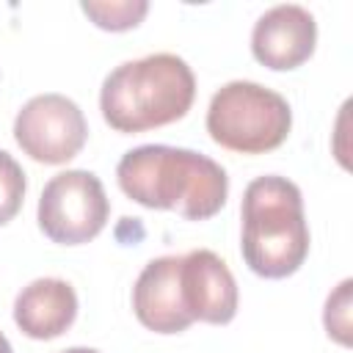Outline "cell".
Listing matches in <instances>:
<instances>
[{
  "instance_id": "cell-1",
  "label": "cell",
  "mask_w": 353,
  "mask_h": 353,
  "mask_svg": "<svg viewBox=\"0 0 353 353\" xmlns=\"http://www.w3.org/2000/svg\"><path fill=\"white\" fill-rule=\"evenodd\" d=\"M119 188L149 210H174L188 221L221 212L229 196L226 171L207 154L165 143L130 149L116 165Z\"/></svg>"
},
{
  "instance_id": "cell-2",
  "label": "cell",
  "mask_w": 353,
  "mask_h": 353,
  "mask_svg": "<svg viewBox=\"0 0 353 353\" xmlns=\"http://www.w3.org/2000/svg\"><path fill=\"white\" fill-rule=\"evenodd\" d=\"M196 97V77L185 58L154 52L119 63L102 83V119L116 132H146L179 121Z\"/></svg>"
},
{
  "instance_id": "cell-3",
  "label": "cell",
  "mask_w": 353,
  "mask_h": 353,
  "mask_svg": "<svg viewBox=\"0 0 353 353\" xmlns=\"http://www.w3.org/2000/svg\"><path fill=\"white\" fill-rule=\"evenodd\" d=\"M245 265L262 279L292 276L309 254V226L303 196L287 176H256L243 193V240Z\"/></svg>"
},
{
  "instance_id": "cell-4",
  "label": "cell",
  "mask_w": 353,
  "mask_h": 353,
  "mask_svg": "<svg viewBox=\"0 0 353 353\" xmlns=\"http://www.w3.org/2000/svg\"><path fill=\"white\" fill-rule=\"evenodd\" d=\"M292 127L290 102L259 83L232 80L221 85L207 108L210 138L240 154H265L279 149Z\"/></svg>"
},
{
  "instance_id": "cell-5",
  "label": "cell",
  "mask_w": 353,
  "mask_h": 353,
  "mask_svg": "<svg viewBox=\"0 0 353 353\" xmlns=\"http://www.w3.org/2000/svg\"><path fill=\"white\" fill-rule=\"evenodd\" d=\"M110 215V201L97 174L72 168L55 174L39 199V226L58 245L94 240Z\"/></svg>"
},
{
  "instance_id": "cell-6",
  "label": "cell",
  "mask_w": 353,
  "mask_h": 353,
  "mask_svg": "<svg viewBox=\"0 0 353 353\" xmlns=\"http://www.w3.org/2000/svg\"><path fill=\"white\" fill-rule=\"evenodd\" d=\"M14 138L36 163L61 165L77 157L85 146L88 121L74 99L63 94H39L17 113Z\"/></svg>"
},
{
  "instance_id": "cell-7",
  "label": "cell",
  "mask_w": 353,
  "mask_h": 353,
  "mask_svg": "<svg viewBox=\"0 0 353 353\" xmlns=\"http://www.w3.org/2000/svg\"><path fill=\"white\" fill-rule=\"evenodd\" d=\"M317 44V22L309 8L295 3H281L268 8L251 33V52L254 58L273 69L287 72L306 63Z\"/></svg>"
},
{
  "instance_id": "cell-8",
  "label": "cell",
  "mask_w": 353,
  "mask_h": 353,
  "mask_svg": "<svg viewBox=\"0 0 353 353\" xmlns=\"http://www.w3.org/2000/svg\"><path fill=\"white\" fill-rule=\"evenodd\" d=\"M179 284L185 309L193 320L223 325L237 314V281L229 265L207 248H196L182 256Z\"/></svg>"
},
{
  "instance_id": "cell-9",
  "label": "cell",
  "mask_w": 353,
  "mask_h": 353,
  "mask_svg": "<svg viewBox=\"0 0 353 353\" xmlns=\"http://www.w3.org/2000/svg\"><path fill=\"white\" fill-rule=\"evenodd\" d=\"M182 256H157L152 259L132 287V309L141 325L154 334H179L193 317L185 309L182 284H179Z\"/></svg>"
},
{
  "instance_id": "cell-10",
  "label": "cell",
  "mask_w": 353,
  "mask_h": 353,
  "mask_svg": "<svg viewBox=\"0 0 353 353\" xmlns=\"http://www.w3.org/2000/svg\"><path fill=\"white\" fill-rule=\"evenodd\" d=\"M77 317V292L63 279H36L14 301V323L30 339H55Z\"/></svg>"
},
{
  "instance_id": "cell-11",
  "label": "cell",
  "mask_w": 353,
  "mask_h": 353,
  "mask_svg": "<svg viewBox=\"0 0 353 353\" xmlns=\"http://www.w3.org/2000/svg\"><path fill=\"white\" fill-rule=\"evenodd\" d=\"M83 14L102 30H130L141 25L149 11L146 0H83Z\"/></svg>"
},
{
  "instance_id": "cell-12",
  "label": "cell",
  "mask_w": 353,
  "mask_h": 353,
  "mask_svg": "<svg viewBox=\"0 0 353 353\" xmlns=\"http://www.w3.org/2000/svg\"><path fill=\"white\" fill-rule=\"evenodd\" d=\"M25 171L22 165L0 149V226H6L25 201Z\"/></svg>"
},
{
  "instance_id": "cell-13",
  "label": "cell",
  "mask_w": 353,
  "mask_h": 353,
  "mask_svg": "<svg viewBox=\"0 0 353 353\" xmlns=\"http://www.w3.org/2000/svg\"><path fill=\"white\" fill-rule=\"evenodd\" d=\"M350 287L353 281L345 279L325 301V331L339 345H350Z\"/></svg>"
},
{
  "instance_id": "cell-14",
  "label": "cell",
  "mask_w": 353,
  "mask_h": 353,
  "mask_svg": "<svg viewBox=\"0 0 353 353\" xmlns=\"http://www.w3.org/2000/svg\"><path fill=\"white\" fill-rule=\"evenodd\" d=\"M0 353H14V350H11V342L6 339V334H3V331H0Z\"/></svg>"
},
{
  "instance_id": "cell-15",
  "label": "cell",
  "mask_w": 353,
  "mask_h": 353,
  "mask_svg": "<svg viewBox=\"0 0 353 353\" xmlns=\"http://www.w3.org/2000/svg\"><path fill=\"white\" fill-rule=\"evenodd\" d=\"M63 353H99V350H94V347H69Z\"/></svg>"
}]
</instances>
